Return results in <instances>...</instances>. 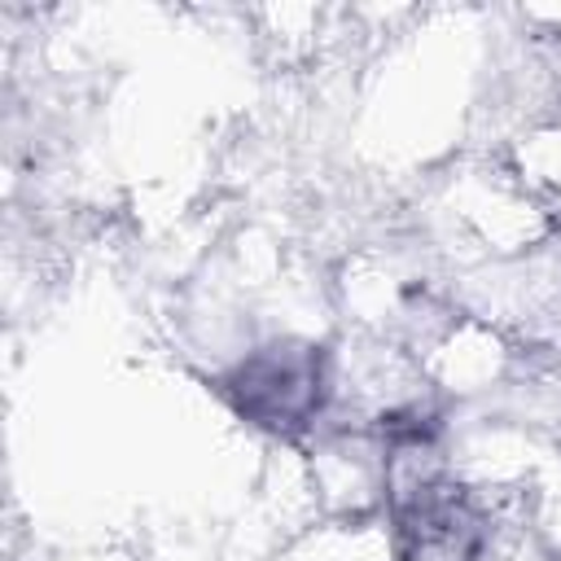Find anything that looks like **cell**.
<instances>
[{
  "label": "cell",
  "instance_id": "6da1fadb",
  "mask_svg": "<svg viewBox=\"0 0 561 561\" xmlns=\"http://www.w3.org/2000/svg\"><path fill=\"white\" fill-rule=\"evenodd\" d=\"M228 408L280 438H298L316 425V416L329 403L333 390V373H329V355L316 342H267L254 346L245 359H237L224 381H219Z\"/></svg>",
  "mask_w": 561,
  "mask_h": 561
},
{
  "label": "cell",
  "instance_id": "7a4b0ae2",
  "mask_svg": "<svg viewBox=\"0 0 561 561\" xmlns=\"http://www.w3.org/2000/svg\"><path fill=\"white\" fill-rule=\"evenodd\" d=\"M390 535L399 561H478L491 543V522L460 482L412 473L390 491Z\"/></svg>",
  "mask_w": 561,
  "mask_h": 561
}]
</instances>
